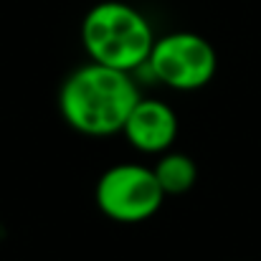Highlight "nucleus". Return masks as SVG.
Masks as SVG:
<instances>
[{
  "label": "nucleus",
  "mask_w": 261,
  "mask_h": 261,
  "mask_svg": "<svg viewBox=\"0 0 261 261\" xmlns=\"http://www.w3.org/2000/svg\"><path fill=\"white\" fill-rule=\"evenodd\" d=\"M140 89L129 71L89 61L71 71L59 91L61 117L82 135L107 137L124 129Z\"/></svg>",
  "instance_id": "1"
},
{
  "label": "nucleus",
  "mask_w": 261,
  "mask_h": 261,
  "mask_svg": "<svg viewBox=\"0 0 261 261\" xmlns=\"http://www.w3.org/2000/svg\"><path fill=\"white\" fill-rule=\"evenodd\" d=\"M82 43L94 64L132 74L147 64L155 33L137 8L122 0H104L84 15Z\"/></svg>",
  "instance_id": "2"
},
{
  "label": "nucleus",
  "mask_w": 261,
  "mask_h": 261,
  "mask_svg": "<svg viewBox=\"0 0 261 261\" xmlns=\"http://www.w3.org/2000/svg\"><path fill=\"white\" fill-rule=\"evenodd\" d=\"M94 198L107 218L117 223H142L160 211L165 193L152 168L127 163L101 173Z\"/></svg>",
  "instance_id": "3"
},
{
  "label": "nucleus",
  "mask_w": 261,
  "mask_h": 261,
  "mask_svg": "<svg viewBox=\"0 0 261 261\" xmlns=\"http://www.w3.org/2000/svg\"><path fill=\"white\" fill-rule=\"evenodd\" d=\"M155 82L170 89L190 91L205 87L218 66L213 46L190 31H175L165 38H155L152 54L145 64Z\"/></svg>",
  "instance_id": "4"
},
{
  "label": "nucleus",
  "mask_w": 261,
  "mask_h": 261,
  "mask_svg": "<svg viewBox=\"0 0 261 261\" xmlns=\"http://www.w3.org/2000/svg\"><path fill=\"white\" fill-rule=\"evenodd\" d=\"M122 132L129 140V145L137 147L140 152L163 155L175 142L177 117H175L170 104H165L160 99H142L140 96V101L135 104Z\"/></svg>",
  "instance_id": "5"
},
{
  "label": "nucleus",
  "mask_w": 261,
  "mask_h": 261,
  "mask_svg": "<svg viewBox=\"0 0 261 261\" xmlns=\"http://www.w3.org/2000/svg\"><path fill=\"white\" fill-rule=\"evenodd\" d=\"M152 170H155V177L165 195H182L198 180V168H195L193 158H188L182 152H163V158L158 160V165Z\"/></svg>",
  "instance_id": "6"
}]
</instances>
